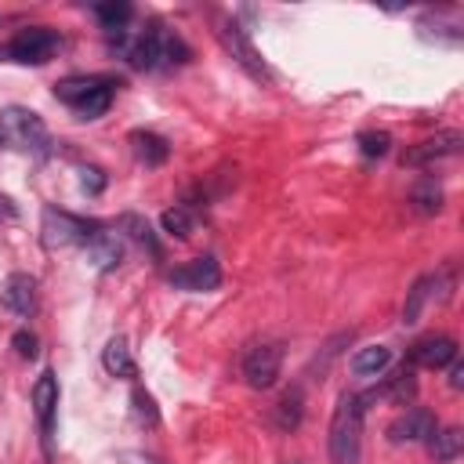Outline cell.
Returning <instances> with one entry per match:
<instances>
[{
    "instance_id": "6da1fadb",
    "label": "cell",
    "mask_w": 464,
    "mask_h": 464,
    "mask_svg": "<svg viewBox=\"0 0 464 464\" xmlns=\"http://www.w3.org/2000/svg\"><path fill=\"white\" fill-rule=\"evenodd\" d=\"M362 399L355 392L337 395L334 417H330V435H326V453L330 464H362Z\"/></svg>"
},
{
    "instance_id": "7a4b0ae2",
    "label": "cell",
    "mask_w": 464,
    "mask_h": 464,
    "mask_svg": "<svg viewBox=\"0 0 464 464\" xmlns=\"http://www.w3.org/2000/svg\"><path fill=\"white\" fill-rule=\"evenodd\" d=\"M116 87L120 83L112 76H65L62 83H54V98L65 102L80 120H98L112 105Z\"/></svg>"
},
{
    "instance_id": "3957f363",
    "label": "cell",
    "mask_w": 464,
    "mask_h": 464,
    "mask_svg": "<svg viewBox=\"0 0 464 464\" xmlns=\"http://www.w3.org/2000/svg\"><path fill=\"white\" fill-rule=\"evenodd\" d=\"M0 141H11L14 149H25V152H47L51 138H47V127L44 120L33 112V109H22V105H7L0 112Z\"/></svg>"
},
{
    "instance_id": "277c9868",
    "label": "cell",
    "mask_w": 464,
    "mask_h": 464,
    "mask_svg": "<svg viewBox=\"0 0 464 464\" xmlns=\"http://www.w3.org/2000/svg\"><path fill=\"white\" fill-rule=\"evenodd\" d=\"M102 225L98 221H87V218H76L69 210H54V207H44V221H40V232H44V246H87L91 236L98 232Z\"/></svg>"
},
{
    "instance_id": "5b68a950",
    "label": "cell",
    "mask_w": 464,
    "mask_h": 464,
    "mask_svg": "<svg viewBox=\"0 0 464 464\" xmlns=\"http://www.w3.org/2000/svg\"><path fill=\"white\" fill-rule=\"evenodd\" d=\"M218 40H221V47L236 58V65H239L246 76H254V80H261V83L272 80V72H268L261 51L254 47V40L246 36V29H243L236 18H218Z\"/></svg>"
},
{
    "instance_id": "8992f818",
    "label": "cell",
    "mask_w": 464,
    "mask_h": 464,
    "mask_svg": "<svg viewBox=\"0 0 464 464\" xmlns=\"http://www.w3.org/2000/svg\"><path fill=\"white\" fill-rule=\"evenodd\" d=\"M58 47H62V36H58L54 29H47V25H29V29H22L18 36H11L7 58L22 62V65H44V62L54 58Z\"/></svg>"
},
{
    "instance_id": "52a82bcc",
    "label": "cell",
    "mask_w": 464,
    "mask_h": 464,
    "mask_svg": "<svg viewBox=\"0 0 464 464\" xmlns=\"http://www.w3.org/2000/svg\"><path fill=\"white\" fill-rule=\"evenodd\" d=\"M167 283L178 286V290L207 294V290H218V286H221V265H218V257L203 254V257H192V261L170 268V272H167Z\"/></svg>"
},
{
    "instance_id": "ba28073f",
    "label": "cell",
    "mask_w": 464,
    "mask_h": 464,
    "mask_svg": "<svg viewBox=\"0 0 464 464\" xmlns=\"http://www.w3.org/2000/svg\"><path fill=\"white\" fill-rule=\"evenodd\" d=\"M243 381L257 392L272 388L279 381V370H283V348L279 344H254L246 355H243Z\"/></svg>"
},
{
    "instance_id": "9c48e42d",
    "label": "cell",
    "mask_w": 464,
    "mask_h": 464,
    "mask_svg": "<svg viewBox=\"0 0 464 464\" xmlns=\"http://www.w3.org/2000/svg\"><path fill=\"white\" fill-rule=\"evenodd\" d=\"M54 410H58V377L51 370H44L33 384V413H36L47 453H51V435H54Z\"/></svg>"
},
{
    "instance_id": "30bf717a",
    "label": "cell",
    "mask_w": 464,
    "mask_h": 464,
    "mask_svg": "<svg viewBox=\"0 0 464 464\" xmlns=\"http://www.w3.org/2000/svg\"><path fill=\"white\" fill-rule=\"evenodd\" d=\"M460 145H464V134H460V130H439L435 138H424V141H417L413 149H406V152H402V163H410V167H431L435 160L457 156Z\"/></svg>"
},
{
    "instance_id": "8fae6325",
    "label": "cell",
    "mask_w": 464,
    "mask_h": 464,
    "mask_svg": "<svg viewBox=\"0 0 464 464\" xmlns=\"http://www.w3.org/2000/svg\"><path fill=\"white\" fill-rule=\"evenodd\" d=\"M435 428H439V420H435L431 410H424V406H406V413H399V417L388 424V439H392L395 446H402V442H424Z\"/></svg>"
},
{
    "instance_id": "7c38bea8",
    "label": "cell",
    "mask_w": 464,
    "mask_h": 464,
    "mask_svg": "<svg viewBox=\"0 0 464 464\" xmlns=\"http://www.w3.org/2000/svg\"><path fill=\"white\" fill-rule=\"evenodd\" d=\"M457 359V341L450 334H431V337H420L413 348H410V362L413 366H424V370H442Z\"/></svg>"
},
{
    "instance_id": "4fadbf2b",
    "label": "cell",
    "mask_w": 464,
    "mask_h": 464,
    "mask_svg": "<svg viewBox=\"0 0 464 464\" xmlns=\"http://www.w3.org/2000/svg\"><path fill=\"white\" fill-rule=\"evenodd\" d=\"M0 297H4V308L7 312L33 315V308H36V279L29 272H11L7 283H4V290H0Z\"/></svg>"
},
{
    "instance_id": "5bb4252c",
    "label": "cell",
    "mask_w": 464,
    "mask_h": 464,
    "mask_svg": "<svg viewBox=\"0 0 464 464\" xmlns=\"http://www.w3.org/2000/svg\"><path fill=\"white\" fill-rule=\"evenodd\" d=\"M87 254H91V261L102 268V272H109V268H116L120 261H123V239H120V228L112 232V228H98L94 236H91V243L83 246Z\"/></svg>"
},
{
    "instance_id": "9a60e30c",
    "label": "cell",
    "mask_w": 464,
    "mask_h": 464,
    "mask_svg": "<svg viewBox=\"0 0 464 464\" xmlns=\"http://www.w3.org/2000/svg\"><path fill=\"white\" fill-rule=\"evenodd\" d=\"M442 286V276H435V272H428V276H420L413 286H410V294H406V304H402V326H417L420 323V315H424V304L435 297V290Z\"/></svg>"
},
{
    "instance_id": "2e32d148",
    "label": "cell",
    "mask_w": 464,
    "mask_h": 464,
    "mask_svg": "<svg viewBox=\"0 0 464 464\" xmlns=\"http://www.w3.org/2000/svg\"><path fill=\"white\" fill-rule=\"evenodd\" d=\"M413 395H417V377H413V366H402L399 373L384 377V384H381L377 392H370V395H359V399H362V406H366V402H373V399H392V402L406 406Z\"/></svg>"
},
{
    "instance_id": "e0dca14e",
    "label": "cell",
    "mask_w": 464,
    "mask_h": 464,
    "mask_svg": "<svg viewBox=\"0 0 464 464\" xmlns=\"http://www.w3.org/2000/svg\"><path fill=\"white\" fill-rule=\"evenodd\" d=\"M127 141H130L138 163H145V167H160V163H167V156H170L167 138H160L156 130H130Z\"/></svg>"
},
{
    "instance_id": "ac0fdd59",
    "label": "cell",
    "mask_w": 464,
    "mask_h": 464,
    "mask_svg": "<svg viewBox=\"0 0 464 464\" xmlns=\"http://www.w3.org/2000/svg\"><path fill=\"white\" fill-rule=\"evenodd\" d=\"M102 366H105V373H112V377H138V362H134V355H130V348H127V341L123 337H112L105 348H102Z\"/></svg>"
},
{
    "instance_id": "d6986e66",
    "label": "cell",
    "mask_w": 464,
    "mask_h": 464,
    "mask_svg": "<svg viewBox=\"0 0 464 464\" xmlns=\"http://www.w3.org/2000/svg\"><path fill=\"white\" fill-rule=\"evenodd\" d=\"M388 362H392V348H384V344H370V348L352 352L348 370H352L355 377H377V373L388 370Z\"/></svg>"
},
{
    "instance_id": "ffe728a7",
    "label": "cell",
    "mask_w": 464,
    "mask_h": 464,
    "mask_svg": "<svg viewBox=\"0 0 464 464\" xmlns=\"http://www.w3.org/2000/svg\"><path fill=\"white\" fill-rule=\"evenodd\" d=\"M428 453L439 460V464H450V460H457L460 457V450H464V431L460 428H435L428 439Z\"/></svg>"
},
{
    "instance_id": "44dd1931",
    "label": "cell",
    "mask_w": 464,
    "mask_h": 464,
    "mask_svg": "<svg viewBox=\"0 0 464 464\" xmlns=\"http://www.w3.org/2000/svg\"><path fill=\"white\" fill-rule=\"evenodd\" d=\"M442 199H446V196H442V185H439L431 174L417 178L413 188H410V207H413L417 214H424V218H428V214H439V210H442Z\"/></svg>"
},
{
    "instance_id": "7402d4cb",
    "label": "cell",
    "mask_w": 464,
    "mask_h": 464,
    "mask_svg": "<svg viewBox=\"0 0 464 464\" xmlns=\"http://www.w3.org/2000/svg\"><path fill=\"white\" fill-rule=\"evenodd\" d=\"M301 417H304V395H301V388H290V392L272 406V424H276L279 431H294V428L301 424Z\"/></svg>"
},
{
    "instance_id": "603a6c76",
    "label": "cell",
    "mask_w": 464,
    "mask_h": 464,
    "mask_svg": "<svg viewBox=\"0 0 464 464\" xmlns=\"http://www.w3.org/2000/svg\"><path fill=\"white\" fill-rule=\"evenodd\" d=\"M160 225H163V232H167V236H174V239H188V236H192V228H196V210H192L188 203H178V207L163 210Z\"/></svg>"
},
{
    "instance_id": "cb8c5ba5",
    "label": "cell",
    "mask_w": 464,
    "mask_h": 464,
    "mask_svg": "<svg viewBox=\"0 0 464 464\" xmlns=\"http://www.w3.org/2000/svg\"><path fill=\"white\" fill-rule=\"evenodd\" d=\"M120 232H127L130 239H138L152 257H163V246H160L156 232H152V228H149V221H141L138 214H123V218H120Z\"/></svg>"
},
{
    "instance_id": "d4e9b609",
    "label": "cell",
    "mask_w": 464,
    "mask_h": 464,
    "mask_svg": "<svg viewBox=\"0 0 464 464\" xmlns=\"http://www.w3.org/2000/svg\"><path fill=\"white\" fill-rule=\"evenodd\" d=\"M134 14V7L127 0H105V4H94V18L109 29V33H120L127 25V18Z\"/></svg>"
},
{
    "instance_id": "484cf974",
    "label": "cell",
    "mask_w": 464,
    "mask_h": 464,
    "mask_svg": "<svg viewBox=\"0 0 464 464\" xmlns=\"http://www.w3.org/2000/svg\"><path fill=\"white\" fill-rule=\"evenodd\" d=\"M130 406H134V417H138L145 428H156V424H160V410H156V399H152L145 388H134V392H130Z\"/></svg>"
},
{
    "instance_id": "4316f807",
    "label": "cell",
    "mask_w": 464,
    "mask_h": 464,
    "mask_svg": "<svg viewBox=\"0 0 464 464\" xmlns=\"http://www.w3.org/2000/svg\"><path fill=\"white\" fill-rule=\"evenodd\" d=\"M355 141H359V152H362L366 160H377V156H384V152H388V145H392L388 130H362Z\"/></svg>"
},
{
    "instance_id": "83f0119b",
    "label": "cell",
    "mask_w": 464,
    "mask_h": 464,
    "mask_svg": "<svg viewBox=\"0 0 464 464\" xmlns=\"http://www.w3.org/2000/svg\"><path fill=\"white\" fill-rule=\"evenodd\" d=\"M36 344H40V341H36V334H29V330H18V334L11 337V348L18 352V359H36V355H40Z\"/></svg>"
},
{
    "instance_id": "f1b7e54d",
    "label": "cell",
    "mask_w": 464,
    "mask_h": 464,
    "mask_svg": "<svg viewBox=\"0 0 464 464\" xmlns=\"http://www.w3.org/2000/svg\"><path fill=\"white\" fill-rule=\"evenodd\" d=\"M80 188H83L87 196H98V192L105 188V174H102L98 167H83V170H80Z\"/></svg>"
},
{
    "instance_id": "f546056e",
    "label": "cell",
    "mask_w": 464,
    "mask_h": 464,
    "mask_svg": "<svg viewBox=\"0 0 464 464\" xmlns=\"http://www.w3.org/2000/svg\"><path fill=\"white\" fill-rule=\"evenodd\" d=\"M450 388H464V362H450Z\"/></svg>"
},
{
    "instance_id": "4dcf8cb0",
    "label": "cell",
    "mask_w": 464,
    "mask_h": 464,
    "mask_svg": "<svg viewBox=\"0 0 464 464\" xmlns=\"http://www.w3.org/2000/svg\"><path fill=\"white\" fill-rule=\"evenodd\" d=\"M123 460H127V464H152V460L141 457V453H123Z\"/></svg>"
},
{
    "instance_id": "1f68e13d",
    "label": "cell",
    "mask_w": 464,
    "mask_h": 464,
    "mask_svg": "<svg viewBox=\"0 0 464 464\" xmlns=\"http://www.w3.org/2000/svg\"><path fill=\"white\" fill-rule=\"evenodd\" d=\"M4 218H14V207H11V203L0 196V221H4Z\"/></svg>"
},
{
    "instance_id": "d6a6232c",
    "label": "cell",
    "mask_w": 464,
    "mask_h": 464,
    "mask_svg": "<svg viewBox=\"0 0 464 464\" xmlns=\"http://www.w3.org/2000/svg\"><path fill=\"white\" fill-rule=\"evenodd\" d=\"M286 464H297V460H286Z\"/></svg>"
}]
</instances>
